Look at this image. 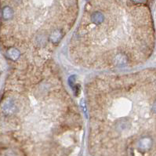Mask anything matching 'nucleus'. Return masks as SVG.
<instances>
[{
    "instance_id": "1",
    "label": "nucleus",
    "mask_w": 156,
    "mask_h": 156,
    "mask_svg": "<svg viewBox=\"0 0 156 156\" xmlns=\"http://www.w3.org/2000/svg\"><path fill=\"white\" fill-rule=\"evenodd\" d=\"M153 145V140L150 137H142L141 139L139 140L138 141V149L141 151H147L151 148Z\"/></svg>"
},
{
    "instance_id": "2",
    "label": "nucleus",
    "mask_w": 156,
    "mask_h": 156,
    "mask_svg": "<svg viewBox=\"0 0 156 156\" xmlns=\"http://www.w3.org/2000/svg\"><path fill=\"white\" fill-rule=\"evenodd\" d=\"M16 105L14 102L13 101H6L3 107V111L5 114L10 115V114H13L16 111Z\"/></svg>"
},
{
    "instance_id": "3",
    "label": "nucleus",
    "mask_w": 156,
    "mask_h": 156,
    "mask_svg": "<svg viewBox=\"0 0 156 156\" xmlns=\"http://www.w3.org/2000/svg\"><path fill=\"white\" fill-rule=\"evenodd\" d=\"M91 21L94 24L96 25H100L104 22V15L101 12L96 11L94 12L93 14L91 15Z\"/></svg>"
},
{
    "instance_id": "4",
    "label": "nucleus",
    "mask_w": 156,
    "mask_h": 156,
    "mask_svg": "<svg viewBox=\"0 0 156 156\" xmlns=\"http://www.w3.org/2000/svg\"><path fill=\"white\" fill-rule=\"evenodd\" d=\"M113 63L116 66H123L127 63V57L123 53H118L113 59Z\"/></svg>"
},
{
    "instance_id": "5",
    "label": "nucleus",
    "mask_w": 156,
    "mask_h": 156,
    "mask_svg": "<svg viewBox=\"0 0 156 156\" xmlns=\"http://www.w3.org/2000/svg\"><path fill=\"white\" fill-rule=\"evenodd\" d=\"M2 17L6 21L12 19V17H13V10L12 8H10V6H4L2 10Z\"/></svg>"
},
{
    "instance_id": "6",
    "label": "nucleus",
    "mask_w": 156,
    "mask_h": 156,
    "mask_svg": "<svg viewBox=\"0 0 156 156\" xmlns=\"http://www.w3.org/2000/svg\"><path fill=\"white\" fill-rule=\"evenodd\" d=\"M62 37V34L61 31L56 30V31H53L50 35V39L53 43H59V41L60 40V38Z\"/></svg>"
},
{
    "instance_id": "7",
    "label": "nucleus",
    "mask_w": 156,
    "mask_h": 156,
    "mask_svg": "<svg viewBox=\"0 0 156 156\" xmlns=\"http://www.w3.org/2000/svg\"><path fill=\"white\" fill-rule=\"evenodd\" d=\"M7 55L8 57H9L10 59H12L13 60H16L19 58L21 53H20V51L18 50L17 49L12 47V48H10V50H8Z\"/></svg>"
},
{
    "instance_id": "8",
    "label": "nucleus",
    "mask_w": 156,
    "mask_h": 156,
    "mask_svg": "<svg viewBox=\"0 0 156 156\" xmlns=\"http://www.w3.org/2000/svg\"><path fill=\"white\" fill-rule=\"evenodd\" d=\"M151 110L153 111L155 114H156V101H155L152 104V106H151Z\"/></svg>"
},
{
    "instance_id": "9",
    "label": "nucleus",
    "mask_w": 156,
    "mask_h": 156,
    "mask_svg": "<svg viewBox=\"0 0 156 156\" xmlns=\"http://www.w3.org/2000/svg\"><path fill=\"white\" fill-rule=\"evenodd\" d=\"M133 1H136V2H142L143 0H133Z\"/></svg>"
}]
</instances>
